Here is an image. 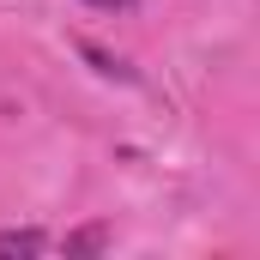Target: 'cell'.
Returning <instances> with one entry per match:
<instances>
[{
	"mask_svg": "<svg viewBox=\"0 0 260 260\" xmlns=\"http://www.w3.org/2000/svg\"><path fill=\"white\" fill-rule=\"evenodd\" d=\"M91 6H103V12H127L133 0H91Z\"/></svg>",
	"mask_w": 260,
	"mask_h": 260,
	"instance_id": "cell-4",
	"label": "cell"
},
{
	"mask_svg": "<svg viewBox=\"0 0 260 260\" xmlns=\"http://www.w3.org/2000/svg\"><path fill=\"white\" fill-rule=\"evenodd\" d=\"M79 49H85V61H97V73H109V79H127V67H121V61H109L103 49H91V43H79Z\"/></svg>",
	"mask_w": 260,
	"mask_h": 260,
	"instance_id": "cell-3",
	"label": "cell"
},
{
	"mask_svg": "<svg viewBox=\"0 0 260 260\" xmlns=\"http://www.w3.org/2000/svg\"><path fill=\"white\" fill-rule=\"evenodd\" d=\"M43 248H49V236H43V230H0V260H6V254L30 260V254H43Z\"/></svg>",
	"mask_w": 260,
	"mask_h": 260,
	"instance_id": "cell-1",
	"label": "cell"
},
{
	"mask_svg": "<svg viewBox=\"0 0 260 260\" xmlns=\"http://www.w3.org/2000/svg\"><path fill=\"white\" fill-rule=\"evenodd\" d=\"M103 242H109V230H103V224H85V230L67 236V254H97Z\"/></svg>",
	"mask_w": 260,
	"mask_h": 260,
	"instance_id": "cell-2",
	"label": "cell"
}]
</instances>
